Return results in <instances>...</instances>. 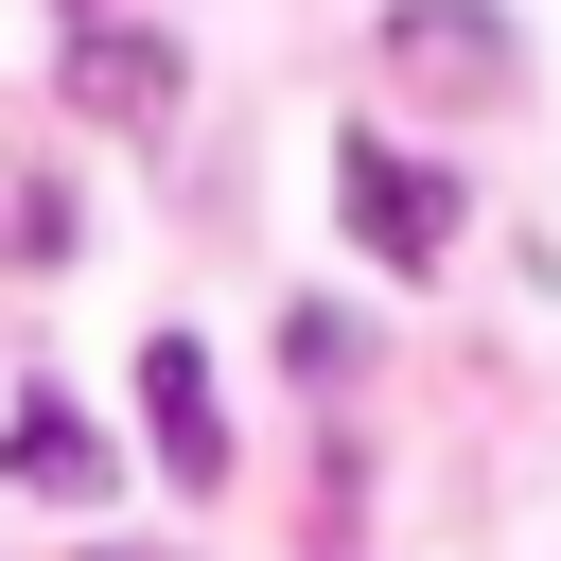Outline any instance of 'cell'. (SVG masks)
Masks as SVG:
<instances>
[{"instance_id":"cell-1","label":"cell","mask_w":561,"mask_h":561,"mask_svg":"<svg viewBox=\"0 0 561 561\" xmlns=\"http://www.w3.org/2000/svg\"><path fill=\"white\" fill-rule=\"evenodd\" d=\"M333 210H351V245H368L386 280H421V263L456 245V175L403 158V140H333Z\"/></svg>"},{"instance_id":"cell-5","label":"cell","mask_w":561,"mask_h":561,"mask_svg":"<svg viewBox=\"0 0 561 561\" xmlns=\"http://www.w3.org/2000/svg\"><path fill=\"white\" fill-rule=\"evenodd\" d=\"M18 473H35V491H105V438H88V421L35 386V403H18Z\"/></svg>"},{"instance_id":"cell-3","label":"cell","mask_w":561,"mask_h":561,"mask_svg":"<svg viewBox=\"0 0 561 561\" xmlns=\"http://www.w3.org/2000/svg\"><path fill=\"white\" fill-rule=\"evenodd\" d=\"M140 421H158L175 491H228V421H210V351L193 333H140Z\"/></svg>"},{"instance_id":"cell-4","label":"cell","mask_w":561,"mask_h":561,"mask_svg":"<svg viewBox=\"0 0 561 561\" xmlns=\"http://www.w3.org/2000/svg\"><path fill=\"white\" fill-rule=\"evenodd\" d=\"M70 105H88V123H158V105H175V35L70 18Z\"/></svg>"},{"instance_id":"cell-2","label":"cell","mask_w":561,"mask_h":561,"mask_svg":"<svg viewBox=\"0 0 561 561\" xmlns=\"http://www.w3.org/2000/svg\"><path fill=\"white\" fill-rule=\"evenodd\" d=\"M386 70L438 88V105H473V88H508V18H491V0H403V18H386Z\"/></svg>"}]
</instances>
